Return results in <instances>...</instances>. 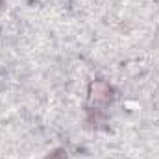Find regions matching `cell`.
Returning a JSON list of instances; mask_svg holds the SVG:
<instances>
[{
  "label": "cell",
  "instance_id": "obj_4",
  "mask_svg": "<svg viewBox=\"0 0 159 159\" xmlns=\"http://www.w3.org/2000/svg\"><path fill=\"white\" fill-rule=\"evenodd\" d=\"M4 2H6V0H0V6H4Z\"/></svg>",
  "mask_w": 159,
  "mask_h": 159
},
{
  "label": "cell",
  "instance_id": "obj_1",
  "mask_svg": "<svg viewBox=\"0 0 159 159\" xmlns=\"http://www.w3.org/2000/svg\"><path fill=\"white\" fill-rule=\"evenodd\" d=\"M89 100L96 106H109L115 100V89L106 80H94L89 85Z\"/></svg>",
  "mask_w": 159,
  "mask_h": 159
},
{
  "label": "cell",
  "instance_id": "obj_3",
  "mask_svg": "<svg viewBox=\"0 0 159 159\" xmlns=\"http://www.w3.org/2000/svg\"><path fill=\"white\" fill-rule=\"evenodd\" d=\"M44 159H69V156H67V150H63V148H56V150H52Z\"/></svg>",
  "mask_w": 159,
  "mask_h": 159
},
{
  "label": "cell",
  "instance_id": "obj_2",
  "mask_svg": "<svg viewBox=\"0 0 159 159\" xmlns=\"http://www.w3.org/2000/svg\"><path fill=\"white\" fill-rule=\"evenodd\" d=\"M85 122L89 126H93V128H102L104 124H107V115L100 107H87Z\"/></svg>",
  "mask_w": 159,
  "mask_h": 159
}]
</instances>
